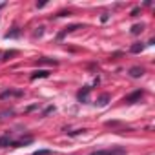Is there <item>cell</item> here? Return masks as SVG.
Returning a JSON list of instances; mask_svg holds the SVG:
<instances>
[{"instance_id":"4fadbf2b","label":"cell","mask_w":155,"mask_h":155,"mask_svg":"<svg viewBox=\"0 0 155 155\" xmlns=\"http://www.w3.org/2000/svg\"><path fill=\"white\" fill-rule=\"evenodd\" d=\"M15 55H17V51H15V49H13V51H8V53L4 55V60H8L9 57H15Z\"/></svg>"},{"instance_id":"8992f818","label":"cell","mask_w":155,"mask_h":155,"mask_svg":"<svg viewBox=\"0 0 155 155\" xmlns=\"http://www.w3.org/2000/svg\"><path fill=\"white\" fill-rule=\"evenodd\" d=\"M142 75H144V69L139 68V66H135V68L130 69V77H133V79H139V77H142Z\"/></svg>"},{"instance_id":"6da1fadb","label":"cell","mask_w":155,"mask_h":155,"mask_svg":"<svg viewBox=\"0 0 155 155\" xmlns=\"http://www.w3.org/2000/svg\"><path fill=\"white\" fill-rule=\"evenodd\" d=\"M90 155H126V150L122 148H110V150H99V151H93Z\"/></svg>"},{"instance_id":"277c9868","label":"cell","mask_w":155,"mask_h":155,"mask_svg":"<svg viewBox=\"0 0 155 155\" xmlns=\"http://www.w3.org/2000/svg\"><path fill=\"white\" fill-rule=\"evenodd\" d=\"M90 91H91V88H90V86H84V88L79 91L77 99H79L81 102H88V99H90Z\"/></svg>"},{"instance_id":"9a60e30c","label":"cell","mask_w":155,"mask_h":155,"mask_svg":"<svg viewBox=\"0 0 155 155\" xmlns=\"http://www.w3.org/2000/svg\"><path fill=\"white\" fill-rule=\"evenodd\" d=\"M137 15H139V8H135V9L131 11V17H137Z\"/></svg>"},{"instance_id":"52a82bcc","label":"cell","mask_w":155,"mask_h":155,"mask_svg":"<svg viewBox=\"0 0 155 155\" xmlns=\"http://www.w3.org/2000/svg\"><path fill=\"white\" fill-rule=\"evenodd\" d=\"M142 49H144V44H142V42H137V44H133V46L130 48L131 53H140Z\"/></svg>"},{"instance_id":"3957f363","label":"cell","mask_w":155,"mask_h":155,"mask_svg":"<svg viewBox=\"0 0 155 155\" xmlns=\"http://www.w3.org/2000/svg\"><path fill=\"white\" fill-rule=\"evenodd\" d=\"M142 95H144V91H140V90H137V91H133L131 95H128V97L124 99V102H128V104H133V102H137V101H140V99H142Z\"/></svg>"},{"instance_id":"9c48e42d","label":"cell","mask_w":155,"mask_h":155,"mask_svg":"<svg viewBox=\"0 0 155 155\" xmlns=\"http://www.w3.org/2000/svg\"><path fill=\"white\" fill-rule=\"evenodd\" d=\"M142 29H144V26H142V24H140V26L137 24V26L131 28V33H133V35H139V33H142Z\"/></svg>"},{"instance_id":"7c38bea8","label":"cell","mask_w":155,"mask_h":155,"mask_svg":"<svg viewBox=\"0 0 155 155\" xmlns=\"http://www.w3.org/2000/svg\"><path fill=\"white\" fill-rule=\"evenodd\" d=\"M38 62H44V64H57V60H49V58H38Z\"/></svg>"},{"instance_id":"5b68a950","label":"cell","mask_w":155,"mask_h":155,"mask_svg":"<svg viewBox=\"0 0 155 155\" xmlns=\"http://www.w3.org/2000/svg\"><path fill=\"white\" fill-rule=\"evenodd\" d=\"M46 77H49V71L48 69H38L31 75V81H37V79H46Z\"/></svg>"},{"instance_id":"5bb4252c","label":"cell","mask_w":155,"mask_h":155,"mask_svg":"<svg viewBox=\"0 0 155 155\" xmlns=\"http://www.w3.org/2000/svg\"><path fill=\"white\" fill-rule=\"evenodd\" d=\"M51 151L49 150H40V151H35V155H49Z\"/></svg>"},{"instance_id":"7a4b0ae2","label":"cell","mask_w":155,"mask_h":155,"mask_svg":"<svg viewBox=\"0 0 155 155\" xmlns=\"http://www.w3.org/2000/svg\"><path fill=\"white\" fill-rule=\"evenodd\" d=\"M24 95V91L22 90H6V91H2L0 93V99H13V97H22Z\"/></svg>"},{"instance_id":"30bf717a","label":"cell","mask_w":155,"mask_h":155,"mask_svg":"<svg viewBox=\"0 0 155 155\" xmlns=\"http://www.w3.org/2000/svg\"><path fill=\"white\" fill-rule=\"evenodd\" d=\"M108 101H110V95H102V97H101V101H99V104H101V106H106V104H108Z\"/></svg>"},{"instance_id":"ba28073f","label":"cell","mask_w":155,"mask_h":155,"mask_svg":"<svg viewBox=\"0 0 155 155\" xmlns=\"http://www.w3.org/2000/svg\"><path fill=\"white\" fill-rule=\"evenodd\" d=\"M9 144H11V139H9L8 135L0 139V146H2V148H6V146H9Z\"/></svg>"},{"instance_id":"8fae6325","label":"cell","mask_w":155,"mask_h":155,"mask_svg":"<svg viewBox=\"0 0 155 155\" xmlns=\"http://www.w3.org/2000/svg\"><path fill=\"white\" fill-rule=\"evenodd\" d=\"M79 28H82L81 24H75V26H69V28H66V31L64 33H71V31H75V29H79Z\"/></svg>"}]
</instances>
